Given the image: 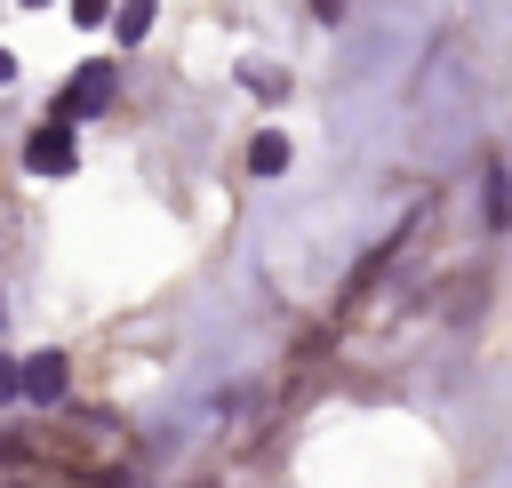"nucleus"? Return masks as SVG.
<instances>
[{
  "instance_id": "nucleus-6",
  "label": "nucleus",
  "mask_w": 512,
  "mask_h": 488,
  "mask_svg": "<svg viewBox=\"0 0 512 488\" xmlns=\"http://www.w3.org/2000/svg\"><path fill=\"white\" fill-rule=\"evenodd\" d=\"M488 224H496V232L512 224V168H504V160H488Z\"/></svg>"
},
{
  "instance_id": "nucleus-4",
  "label": "nucleus",
  "mask_w": 512,
  "mask_h": 488,
  "mask_svg": "<svg viewBox=\"0 0 512 488\" xmlns=\"http://www.w3.org/2000/svg\"><path fill=\"white\" fill-rule=\"evenodd\" d=\"M288 160H296V152H288V136H280V128H264V136L248 144V168H256V176H280Z\"/></svg>"
},
{
  "instance_id": "nucleus-2",
  "label": "nucleus",
  "mask_w": 512,
  "mask_h": 488,
  "mask_svg": "<svg viewBox=\"0 0 512 488\" xmlns=\"http://www.w3.org/2000/svg\"><path fill=\"white\" fill-rule=\"evenodd\" d=\"M80 160V144H72V120H40L32 136H24V168L32 176H64Z\"/></svg>"
},
{
  "instance_id": "nucleus-10",
  "label": "nucleus",
  "mask_w": 512,
  "mask_h": 488,
  "mask_svg": "<svg viewBox=\"0 0 512 488\" xmlns=\"http://www.w3.org/2000/svg\"><path fill=\"white\" fill-rule=\"evenodd\" d=\"M8 80H16V56H8V48H0V88H8Z\"/></svg>"
},
{
  "instance_id": "nucleus-3",
  "label": "nucleus",
  "mask_w": 512,
  "mask_h": 488,
  "mask_svg": "<svg viewBox=\"0 0 512 488\" xmlns=\"http://www.w3.org/2000/svg\"><path fill=\"white\" fill-rule=\"evenodd\" d=\"M64 384H72L64 352H32V360H24V400H32V408H56V400H64Z\"/></svg>"
},
{
  "instance_id": "nucleus-7",
  "label": "nucleus",
  "mask_w": 512,
  "mask_h": 488,
  "mask_svg": "<svg viewBox=\"0 0 512 488\" xmlns=\"http://www.w3.org/2000/svg\"><path fill=\"white\" fill-rule=\"evenodd\" d=\"M240 80H248L264 104H280V96H288V72H272V64H240Z\"/></svg>"
},
{
  "instance_id": "nucleus-12",
  "label": "nucleus",
  "mask_w": 512,
  "mask_h": 488,
  "mask_svg": "<svg viewBox=\"0 0 512 488\" xmlns=\"http://www.w3.org/2000/svg\"><path fill=\"white\" fill-rule=\"evenodd\" d=\"M24 8H48V0H24Z\"/></svg>"
},
{
  "instance_id": "nucleus-1",
  "label": "nucleus",
  "mask_w": 512,
  "mask_h": 488,
  "mask_svg": "<svg viewBox=\"0 0 512 488\" xmlns=\"http://www.w3.org/2000/svg\"><path fill=\"white\" fill-rule=\"evenodd\" d=\"M112 88H120V72H112V64H80V72L64 80V96H56V120H88V112H104V104H112Z\"/></svg>"
},
{
  "instance_id": "nucleus-5",
  "label": "nucleus",
  "mask_w": 512,
  "mask_h": 488,
  "mask_svg": "<svg viewBox=\"0 0 512 488\" xmlns=\"http://www.w3.org/2000/svg\"><path fill=\"white\" fill-rule=\"evenodd\" d=\"M152 16H160V0H120V8H112V32H120V40L136 48V40L152 32Z\"/></svg>"
},
{
  "instance_id": "nucleus-9",
  "label": "nucleus",
  "mask_w": 512,
  "mask_h": 488,
  "mask_svg": "<svg viewBox=\"0 0 512 488\" xmlns=\"http://www.w3.org/2000/svg\"><path fill=\"white\" fill-rule=\"evenodd\" d=\"M72 16H80V24H104V16H112V0H72Z\"/></svg>"
},
{
  "instance_id": "nucleus-8",
  "label": "nucleus",
  "mask_w": 512,
  "mask_h": 488,
  "mask_svg": "<svg viewBox=\"0 0 512 488\" xmlns=\"http://www.w3.org/2000/svg\"><path fill=\"white\" fill-rule=\"evenodd\" d=\"M16 392H24V368H16L8 352H0V400H16Z\"/></svg>"
},
{
  "instance_id": "nucleus-11",
  "label": "nucleus",
  "mask_w": 512,
  "mask_h": 488,
  "mask_svg": "<svg viewBox=\"0 0 512 488\" xmlns=\"http://www.w3.org/2000/svg\"><path fill=\"white\" fill-rule=\"evenodd\" d=\"M312 8H320V16H344V0H312Z\"/></svg>"
}]
</instances>
